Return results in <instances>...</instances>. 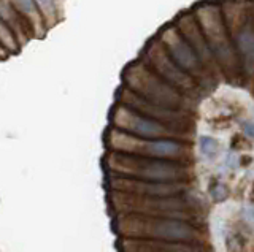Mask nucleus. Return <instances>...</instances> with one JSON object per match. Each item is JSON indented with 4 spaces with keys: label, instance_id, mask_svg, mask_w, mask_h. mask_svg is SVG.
Wrapping results in <instances>:
<instances>
[{
    "label": "nucleus",
    "instance_id": "f257e3e1",
    "mask_svg": "<svg viewBox=\"0 0 254 252\" xmlns=\"http://www.w3.org/2000/svg\"><path fill=\"white\" fill-rule=\"evenodd\" d=\"M13 6L16 8V11L19 13L22 21L26 22L30 37H42L45 34L46 26H45L42 11H40L37 2H32V0H26V2H13Z\"/></svg>",
    "mask_w": 254,
    "mask_h": 252
},
{
    "label": "nucleus",
    "instance_id": "f03ea898",
    "mask_svg": "<svg viewBox=\"0 0 254 252\" xmlns=\"http://www.w3.org/2000/svg\"><path fill=\"white\" fill-rule=\"evenodd\" d=\"M0 16H2V19L6 22V26L10 27V30L16 38V42H18L19 48H21L24 42H27L30 34L27 30L26 22L22 21L19 13L16 11V8L13 6V2H0Z\"/></svg>",
    "mask_w": 254,
    "mask_h": 252
},
{
    "label": "nucleus",
    "instance_id": "7ed1b4c3",
    "mask_svg": "<svg viewBox=\"0 0 254 252\" xmlns=\"http://www.w3.org/2000/svg\"><path fill=\"white\" fill-rule=\"evenodd\" d=\"M156 235L165 240H186L192 235V232H190L185 224L170 220V222H162L159 225Z\"/></svg>",
    "mask_w": 254,
    "mask_h": 252
},
{
    "label": "nucleus",
    "instance_id": "20e7f679",
    "mask_svg": "<svg viewBox=\"0 0 254 252\" xmlns=\"http://www.w3.org/2000/svg\"><path fill=\"white\" fill-rule=\"evenodd\" d=\"M130 129L143 137H156L161 135L164 129L154 121H149L146 117H140V116H132L130 117Z\"/></svg>",
    "mask_w": 254,
    "mask_h": 252
},
{
    "label": "nucleus",
    "instance_id": "39448f33",
    "mask_svg": "<svg viewBox=\"0 0 254 252\" xmlns=\"http://www.w3.org/2000/svg\"><path fill=\"white\" fill-rule=\"evenodd\" d=\"M148 149L153 155L157 157H172L180 152V145L169 140H154L148 143Z\"/></svg>",
    "mask_w": 254,
    "mask_h": 252
},
{
    "label": "nucleus",
    "instance_id": "423d86ee",
    "mask_svg": "<svg viewBox=\"0 0 254 252\" xmlns=\"http://www.w3.org/2000/svg\"><path fill=\"white\" fill-rule=\"evenodd\" d=\"M178 170L173 167V165H167V163H151L146 168L145 175L146 178H153V179H169V178H177Z\"/></svg>",
    "mask_w": 254,
    "mask_h": 252
},
{
    "label": "nucleus",
    "instance_id": "0eeeda50",
    "mask_svg": "<svg viewBox=\"0 0 254 252\" xmlns=\"http://www.w3.org/2000/svg\"><path fill=\"white\" fill-rule=\"evenodd\" d=\"M0 50H3L5 52L11 54L19 50V45L16 42V38L10 27L6 26V22L0 16Z\"/></svg>",
    "mask_w": 254,
    "mask_h": 252
},
{
    "label": "nucleus",
    "instance_id": "6e6552de",
    "mask_svg": "<svg viewBox=\"0 0 254 252\" xmlns=\"http://www.w3.org/2000/svg\"><path fill=\"white\" fill-rule=\"evenodd\" d=\"M198 149H200V154L205 159L211 160L219 154V143H218V140H214L213 137L202 135L198 138Z\"/></svg>",
    "mask_w": 254,
    "mask_h": 252
},
{
    "label": "nucleus",
    "instance_id": "1a4fd4ad",
    "mask_svg": "<svg viewBox=\"0 0 254 252\" xmlns=\"http://www.w3.org/2000/svg\"><path fill=\"white\" fill-rule=\"evenodd\" d=\"M172 54L183 67H192L195 64V57L185 43H177L172 48Z\"/></svg>",
    "mask_w": 254,
    "mask_h": 252
},
{
    "label": "nucleus",
    "instance_id": "9d476101",
    "mask_svg": "<svg viewBox=\"0 0 254 252\" xmlns=\"http://www.w3.org/2000/svg\"><path fill=\"white\" fill-rule=\"evenodd\" d=\"M238 46H240L245 57L250 60V64L254 60V34L251 30H243L238 37Z\"/></svg>",
    "mask_w": 254,
    "mask_h": 252
},
{
    "label": "nucleus",
    "instance_id": "9b49d317",
    "mask_svg": "<svg viewBox=\"0 0 254 252\" xmlns=\"http://www.w3.org/2000/svg\"><path fill=\"white\" fill-rule=\"evenodd\" d=\"M211 197L214 202H224L229 197V189L224 184H216L211 189Z\"/></svg>",
    "mask_w": 254,
    "mask_h": 252
},
{
    "label": "nucleus",
    "instance_id": "f8f14e48",
    "mask_svg": "<svg viewBox=\"0 0 254 252\" xmlns=\"http://www.w3.org/2000/svg\"><path fill=\"white\" fill-rule=\"evenodd\" d=\"M242 130L248 138L254 140V121H242Z\"/></svg>",
    "mask_w": 254,
    "mask_h": 252
},
{
    "label": "nucleus",
    "instance_id": "ddd939ff",
    "mask_svg": "<svg viewBox=\"0 0 254 252\" xmlns=\"http://www.w3.org/2000/svg\"><path fill=\"white\" fill-rule=\"evenodd\" d=\"M226 162H227V167L229 168H234L235 170V168L240 167V159H238V155L235 152H229Z\"/></svg>",
    "mask_w": 254,
    "mask_h": 252
},
{
    "label": "nucleus",
    "instance_id": "4468645a",
    "mask_svg": "<svg viewBox=\"0 0 254 252\" xmlns=\"http://www.w3.org/2000/svg\"><path fill=\"white\" fill-rule=\"evenodd\" d=\"M245 217L250 220V222H254V206H248L245 209Z\"/></svg>",
    "mask_w": 254,
    "mask_h": 252
},
{
    "label": "nucleus",
    "instance_id": "2eb2a0df",
    "mask_svg": "<svg viewBox=\"0 0 254 252\" xmlns=\"http://www.w3.org/2000/svg\"><path fill=\"white\" fill-rule=\"evenodd\" d=\"M8 56H10V54L5 52L3 50H0V59H5V57H8Z\"/></svg>",
    "mask_w": 254,
    "mask_h": 252
}]
</instances>
